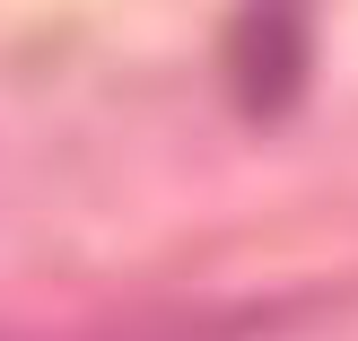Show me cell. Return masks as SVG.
Returning a JSON list of instances; mask_svg holds the SVG:
<instances>
[{
	"mask_svg": "<svg viewBox=\"0 0 358 341\" xmlns=\"http://www.w3.org/2000/svg\"><path fill=\"white\" fill-rule=\"evenodd\" d=\"M297 70H306V27H297V0H254V18L236 27V79L254 114H280L297 97Z\"/></svg>",
	"mask_w": 358,
	"mask_h": 341,
	"instance_id": "1",
	"label": "cell"
},
{
	"mask_svg": "<svg viewBox=\"0 0 358 341\" xmlns=\"http://www.w3.org/2000/svg\"><path fill=\"white\" fill-rule=\"evenodd\" d=\"M254 315H149V324H96L70 341H236ZM0 341H35V333H0Z\"/></svg>",
	"mask_w": 358,
	"mask_h": 341,
	"instance_id": "2",
	"label": "cell"
}]
</instances>
